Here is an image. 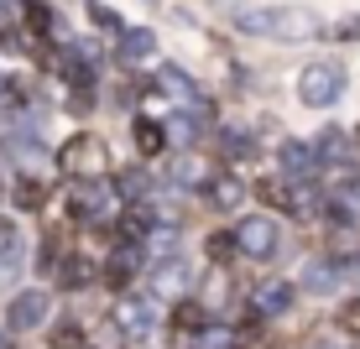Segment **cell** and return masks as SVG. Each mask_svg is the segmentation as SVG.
Returning <instances> with one entry per match:
<instances>
[{
  "mask_svg": "<svg viewBox=\"0 0 360 349\" xmlns=\"http://www.w3.org/2000/svg\"><path fill=\"white\" fill-rule=\"evenodd\" d=\"M235 27L245 37H282V42H308V37H324V16L308 6H251L235 11Z\"/></svg>",
  "mask_w": 360,
  "mask_h": 349,
  "instance_id": "cell-1",
  "label": "cell"
},
{
  "mask_svg": "<svg viewBox=\"0 0 360 349\" xmlns=\"http://www.w3.org/2000/svg\"><path fill=\"white\" fill-rule=\"evenodd\" d=\"M58 167H63L73 183H84V178H110V146H105V136L73 131V141H63V152H58Z\"/></svg>",
  "mask_w": 360,
  "mask_h": 349,
  "instance_id": "cell-2",
  "label": "cell"
},
{
  "mask_svg": "<svg viewBox=\"0 0 360 349\" xmlns=\"http://www.w3.org/2000/svg\"><path fill=\"white\" fill-rule=\"evenodd\" d=\"M345 84H350V73L340 63H308L297 73V99H303L308 110H329L345 99Z\"/></svg>",
  "mask_w": 360,
  "mask_h": 349,
  "instance_id": "cell-3",
  "label": "cell"
},
{
  "mask_svg": "<svg viewBox=\"0 0 360 349\" xmlns=\"http://www.w3.org/2000/svg\"><path fill=\"white\" fill-rule=\"evenodd\" d=\"M68 214L79 219V224H99V219L120 214V193H115V183H105V178H84V183H73V193H68Z\"/></svg>",
  "mask_w": 360,
  "mask_h": 349,
  "instance_id": "cell-4",
  "label": "cell"
},
{
  "mask_svg": "<svg viewBox=\"0 0 360 349\" xmlns=\"http://www.w3.org/2000/svg\"><path fill=\"white\" fill-rule=\"evenodd\" d=\"M235 245H240L245 261H271L277 245H282V230H277L271 214H245L240 224H235Z\"/></svg>",
  "mask_w": 360,
  "mask_h": 349,
  "instance_id": "cell-5",
  "label": "cell"
},
{
  "mask_svg": "<svg viewBox=\"0 0 360 349\" xmlns=\"http://www.w3.org/2000/svg\"><path fill=\"white\" fill-rule=\"evenodd\" d=\"M110 329H115L120 339H152V329H157L152 297H115V308H110Z\"/></svg>",
  "mask_w": 360,
  "mask_h": 349,
  "instance_id": "cell-6",
  "label": "cell"
},
{
  "mask_svg": "<svg viewBox=\"0 0 360 349\" xmlns=\"http://www.w3.org/2000/svg\"><path fill=\"white\" fill-rule=\"evenodd\" d=\"M47 313H53V297L47 292H16L11 308H6V329L11 334H32V329L47 323Z\"/></svg>",
  "mask_w": 360,
  "mask_h": 349,
  "instance_id": "cell-7",
  "label": "cell"
},
{
  "mask_svg": "<svg viewBox=\"0 0 360 349\" xmlns=\"http://www.w3.org/2000/svg\"><path fill=\"white\" fill-rule=\"evenodd\" d=\"M188 287H193V271H188V261H183V256H162V261H157V271H152V297L178 303V297H188Z\"/></svg>",
  "mask_w": 360,
  "mask_h": 349,
  "instance_id": "cell-8",
  "label": "cell"
},
{
  "mask_svg": "<svg viewBox=\"0 0 360 349\" xmlns=\"http://www.w3.org/2000/svg\"><path fill=\"white\" fill-rule=\"evenodd\" d=\"M340 282H345V256H308L303 277H297V287H308V292H334Z\"/></svg>",
  "mask_w": 360,
  "mask_h": 349,
  "instance_id": "cell-9",
  "label": "cell"
},
{
  "mask_svg": "<svg viewBox=\"0 0 360 349\" xmlns=\"http://www.w3.org/2000/svg\"><path fill=\"white\" fill-rule=\"evenodd\" d=\"M277 167L288 172V183H314L319 178V152H314V146H303V141H282Z\"/></svg>",
  "mask_w": 360,
  "mask_h": 349,
  "instance_id": "cell-10",
  "label": "cell"
},
{
  "mask_svg": "<svg viewBox=\"0 0 360 349\" xmlns=\"http://www.w3.org/2000/svg\"><path fill=\"white\" fill-rule=\"evenodd\" d=\"M204 198L219 209V214H240V204H245V183H240V172H214V178L204 183Z\"/></svg>",
  "mask_w": 360,
  "mask_h": 349,
  "instance_id": "cell-11",
  "label": "cell"
},
{
  "mask_svg": "<svg viewBox=\"0 0 360 349\" xmlns=\"http://www.w3.org/2000/svg\"><path fill=\"white\" fill-rule=\"evenodd\" d=\"M136 271H141V245H120V251L110 256V266H105V282L115 287V292H126Z\"/></svg>",
  "mask_w": 360,
  "mask_h": 349,
  "instance_id": "cell-12",
  "label": "cell"
},
{
  "mask_svg": "<svg viewBox=\"0 0 360 349\" xmlns=\"http://www.w3.org/2000/svg\"><path fill=\"white\" fill-rule=\"evenodd\" d=\"M292 297H297L292 282H262V287H256V313L277 318V313H288V308H292Z\"/></svg>",
  "mask_w": 360,
  "mask_h": 349,
  "instance_id": "cell-13",
  "label": "cell"
},
{
  "mask_svg": "<svg viewBox=\"0 0 360 349\" xmlns=\"http://www.w3.org/2000/svg\"><path fill=\"white\" fill-rule=\"evenodd\" d=\"M314 152H319V162H324L329 172H350V136L345 131H324Z\"/></svg>",
  "mask_w": 360,
  "mask_h": 349,
  "instance_id": "cell-14",
  "label": "cell"
},
{
  "mask_svg": "<svg viewBox=\"0 0 360 349\" xmlns=\"http://www.w3.org/2000/svg\"><path fill=\"white\" fill-rule=\"evenodd\" d=\"M157 188V178L152 172H141V167H126V172H115V193H120V204H141L146 193Z\"/></svg>",
  "mask_w": 360,
  "mask_h": 349,
  "instance_id": "cell-15",
  "label": "cell"
},
{
  "mask_svg": "<svg viewBox=\"0 0 360 349\" xmlns=\"http://www.w3.org/2000/svg\"><path fill=\"white\" fill-rule=\"evenodd\" d=\"M324 214L334 224H355L360 219V188H345V193H324Z\"/></svg>",
  "mask_w": 360,
  "mask_h": 349,
  "instance_id": "cell-16",
  "label": "cell"
},
{
  "mask_svg": "<svg viewBox=\"0 0 360 349\" xmlns=\"http://www.w3.org/2000/svg\"><path fill=\"white\" fill-rule=\"evenodd\" d=\"M58 277H63V287H89V282L99 277V266H94L89 256H79V251H73L68 261H58Z\"/></svg>",
  "mask_w": 360,
  "mask_h": 349,
  "instance_id": "cell-17",
  "label": "cell"
},
{
  "mask_svg": "<svg viewBox=\"0 0 360 349\" xmlns=\"http://www.w3.org/2000/svg\"><path fill=\"white\" fill-rule=\"evenodd\" d=\"M16 266H21V230L11 219H0V277H11Z\"/></svg>",
  "mask_w": 360,
  "mask_h": 349,
  "instance_id": "cell-18",
  "label": "cell"
},
{
  "mask_svg": "<svg viewBox=\"0 0 360 349\" xmlns=\"http://www.w3.org/2000/svg\"><path fill=\"white\" fill-rule=\"evenodd\" d=\"M136 152H141V157H162L167 152V126H157V120H136Z\"/></svg>",
  "mask_w": 360,
  "mask_h": 349,
  "instance_id": "cell-19",
  "label": "cell"
},
{
  "mask_svg": "<svg viewBox=\"0 0 360 349\" xmlns=\"http://www.w3.org/2000/svg\"><path fill=\"white\" fill-rule=\"evenodd\" d=\"M152 53H157V37L146 32V27L120 32V58H126V63H141V58H152Z\"/></svg>",
  "mask_w": 360,
  "mask_h": 349,
  "instance_id": "cell-20",
  "label": "cell"
},
{
  "mask_svg": "<svg viewBox=\"0 0 360 349\" xmlns=\"http://www.w3.org/2000/svg\"><path fill=\"white\" fill-rule=\"evenodd\" d=\"M183 349H235V334L230 329H193Z\"/></svg>",
  "mask_w": 360,
  "mask_h": 349,
  "instance_id": "cell-21",
  "label": "cell"
},
{
  "mask_svg": "<svg viewBox=\"0 0 360 349\" xmlns=\"http://www.w3.org/2000/svg\"><path fill=\"white\" fill-rule=\"evenodd\" d=\"M11 198H16V209H42L47 188H42V178H21L16 188H11Z\"/></svg>",
  "mask_w": 360,
  "mask_h": 349,
  "instance_id": "cell-22",
  "label": "cell"
},
{
  "mask_svg": "<svg viewBox=\"0 0 360 349\" xmlns=\"http://www.w3.org/2000/svg\"><path fill=\"white\" fill-rule=\"evenodd\" d=\"M167 183H172V188H198V162L193 157H172Z\"/></svg>",
  "mask_w": 360,
  "mask_h": 349,
  "instance_id": "cell-23",
  "label": "cell"
},
{
  "mask_svg": "<svg viewBox=\"0 0 360 349\" xmlns=\"http://www.w3.org/2000/svg\"><path fill=\"white\" fill-rule=\"evenodd\" d=\"M235 256H240V245H235V230H225V235H209V261H214V266H230Z\"/></svg>",
  "mask_w": 360,
  "mask_h": 349,
  "instance_id": "cell-24",
  "label": "cell"
},
{
  "mask_svg": "<svg viewBox=\"0 0 360 349\" xmlns=\"http://www.w3.org/2000/svg\"><path fill=\"white\" fill-rule=\"evenodd\" d=\"M53 349H84V329H79L73 318H63V323L53 329Z\"/></svg>",
  "mask_w": 360,
  "mask_h": 349,
  "instance_id": "cell-25",
  "label": "cell"
},
{
  "mask_svg": "<svg viewBox=\"0 0 360 349\" xmlns=\"http://www.w3.org/2000/svg\"><path fill=\"white\" fill-rule=\"evenodd\" d=\"M219 146H225V157H230V162H235V157L245 162V157L256 152V141H251V136H235V131H225V136H219Z\"/></svg>",
  "mask_w": 360,
  "mask_h": 349,
  "instance_id": "cell-26",
  "label": "cell"
},
{
  "mask_svg": "<svg viewBox=\"0 0 360 349\" xmlns=\"http://www.w3.org/2000/svg\"><path fill=\"white\" fill-rule=\"evenodd\" d=\"M27 27H32V32H53L58 21H53V11H47L42 0H27Z\"/></svg>",
  "mask_w": 360,
  "mask_h": 349,
  "instance_id": "cell-27",
  "label": "cell"
},
{
  "mask_svg": "<svg viewBox=\"0 0 360 349\" xmlns=\"http://www.w3.org/2000/svg\"><path fill=\"white\" fill-rule=\"evenodd\" d=\"M157 79L167 84L178 99H193V84H188V73H178V68H157Z\"/></svg>",
  "mask_w": 360,
  "mask_h": 349,
  "instance_id": "cell-28",
  "label": "cell"
},
{
  "mask_svg": "<svg viewBox=\"0 0 360 349\" xmlns=\"http://www.w3.org/2000/svg\"><path fill=\"white\" fill-rule=\"evenodd\" d=\"M256 193H262L271 209H282V204H288V178H266V183H262Z\"/></svg>",
  "mask_w": 360,
  "mask_h": 349,
  "instance_id": "cell-29",
  "label": "cell"
},
{
  "mask_svg": "<svg viewBox=\"0 0 360 349\" xmlns=\"http://www.w3.org/2000/svg\"><path fill=\"white\" fill-rule=\"evenodd\" d=\"M340 329H345V334H355V339H360V297H355V303H345V308H340Z\"/></svg>",
  "mask_w": 360,
  "mask_h": 349,
  "instance_id": "cell-30",
  "label": "cell"
},
{
  "mask_svg": "<svg viewBox=\"0 0 360 349\" xmlns=\"http://www.w3.org/2000/svg\"><path fill=\"white\" fill-rule=\"evenodd\" d=\"M89 16H94V27H105V32H120V16H115L110 6H99V0L89 6Z\"/></svg>",
  "mask_w": 360,
  "mask_h": 349,
  "instance_id": "cell-31",
  "label": "cell"
},
{
  "mask_svg": "<svg viewBox=\"0 0 360 349\" xmlns=\"http://www.w3.org/2000/svg\"><path fill=\"white\" fill-rule=\"evenodd\" d=\"M0 47H6V53H21V32L6 27V21H0Z\"/></svg>",
  "mask_w": 360,
  "mask_h": 349,
  "instance_id": "cell-32",
  "label": "cell"
},
{
  "mask_svg": "<svg viewBox=\"0 0 360 349\" xmlns=\"http://www.w3.org/2000/svg\"><path fill=\"white\" fill-rule=\"evenodd\" d=\"M303 349H345V344H340V339H324V334H319V339H308Z\"/></svg>",
  "mask_w": 360,
  "mask_h": 349,
  "instance_id": "cell-33",
  "label": "cell"
},
{
  "mask_svg": "<svg viewBox=\"0 0 360 349\" xmlns=\"http://www.w3.org/2000/svg\"><path fill=\"white\" fill-rule=\"evenodd\" d=\"M0 349H11V344H6V334H0Z\"/></svg>",
  "mask_w": 360,
  "mask_h": 349,
  "instance_id": "cell-34",
  "label": "cell"
},
{
  "mask_svg": "<svg viewBox=\"0 0 360 349\" xmlns=\"http://www.w3.org/2000/svg\"><path fill=\"white\" fill-rule=\"evenodd\" d=\"M0 193H6V183H0Z\"/></svg>",
  "mask_w": 360,
  "mask_h": 349,
  "instance_id": "cell-35",
  "label": "cell"
}]
</instances>
